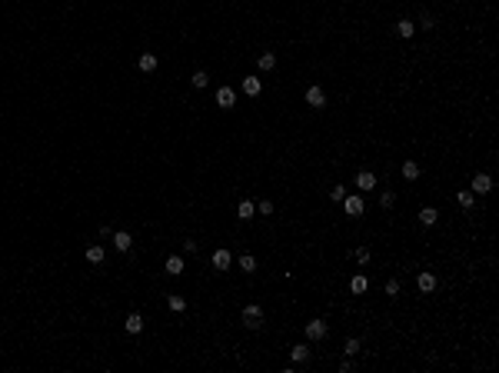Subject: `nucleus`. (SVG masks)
<instances>
[{"instance_id": "1", "label": "nucleus", "mask_w": 499, "mask_h": 373, "mask_svg": "<svg viewBox=\"0 0 499 373\" xmlns=\"http://www.w3.org/2000/svg\"><path fill=\"white\" fill-rule=\"evenodd\" d=\"M240 320H243V327L259 330V327H263V320H266V313H263V307H259V303H250V307H243Z\"/></svg>"}, {"instance_id": "2", "label": "nucleus", "mask_w": 499, "mask_h": 373, "mask_svg": "<svg viewBox=\"0 0 499 373\" xmlns=\"http://www.w3.org/2000/svg\"><path fill=\"white\" fill-rule=\"evenodd\" d=\"M469 190H473L476 197H486V193L493 190V177H489V173H476L473 184H469Z\"/></svg>"}, {"instance_id": "3", "label": "nucleus", "mask_w": 499, "mask_h": 373, "mask_svg": "<svg viewBox=\"0 0 499 373\" xmlns=\"http://www.w3.org/2000/svg\"><path fill=\"white\" fill-rule=\"evenodd\" d=\"M343 207H346V213H350L353 220H356V217H363V210H366L363 197H356V193H346V197H343Z\"/></svg>"}, {"instance_id": "4", "label": "nucleus", "mask_w": 499, "mask_h": 373, "mask_svg": "<svg viewBox=\"0 0 499 373\" xmlns=\"http://www.w3.org/2000/svg\"><path fill=\"white\" fill-rule=\"evenodd\" d=\"M373 186H376V173H373V170H359V173H356V190H359V193H370Z\"/></svg>"}, {"instance_id": "5", "label": "nucleus", "mask_w": 499, "mask_h": 373, "mask_svg": "<svg viewBox=\"0 0 499 373\" xmlns=\"http://www.w3.org/2000/svg\"><path fill=\"white\" fill-rule=\"evenodd\" d=\"M326 333H330L326 320H310V323H306V336H310V340H326Z\"/></svg>"}, {"instance_id": "6", "label": "nucleus", "mask_w": 499, "mask_h": 373, "mask_svg": "<svg viewBox=\"0 0 499 373\" xmlns=\"http://www.w3.org/2000/svg\"><path fill=\"white\" fill-rule=\"evenodd\" d=\"M233 104H237V90H233V87H220V90H217V107H220V110H230Z\"/></svg>"}, {"instance_id": "7", "label": "nucleus", "mask_w": 499, "mask_h": 373, "mask_svg": "<svg viewBox=\"0 0 499 373\" xmlns=\"http://www.w3.org/2000/svg\"><path fill=\"white\" fill-rule=\"evenodd\" d=\"M110 240H113V247H117L120 253H130V250H133V233H127V230H117Z\"/></svg>"}, {"instance_id": "8", "label": "nucleus", "mask_w": 499, "mask_h": 373, "mask_svg": "<svg viewBox=\"0 0 499 373\" xmlns=\"http://www.w3.org/2000/svg\"><path fill=\"white\" fill-rule=\"evenodd\" d=\"M306 104L316 107V110L326 107V93H323V87H316V83H313V87H306Z\"/></svg>"}, {"instance_id": "9", "label": "nucleus", "mask_w": 499, "mask_h": 373, "mask_svg": "<svg viewBox=\"0 0 499 373\" xmlns=\"http://www.w3.org/2000/svg\"><path fill=\"white\" fill-rule=\"evenodd\" d=\"M230 263H233V253H230V250H223V247L213 250V270L223 273V270H230Z\"/></svg>"}, {"instance_id": "10", "label": "nucleus", "mask_w": 499, "mask_h": 373, "mask_svg": "<svg viewBox=\"0 0 499 373\" xmlns=\"http://www.w3.org/2000/svg\"><path fill=\"white\" fill-rule=\"evenodd\" d=\"M163 267H166V273H170V277H180V273L186 270V260L173 253V257H166V263H163Z\"/></svg>"}, {"instance_id": "11", "label": "nucleus", "mask_w": 499, "mask_h": 373, "mask_svg": "<svg viewBox=\"0 0 499 373\" xmlns=\"http://www.w3.org/2000/svg\"><path fill=\"white\" fill-rule=\"evenodd\" d=\"M259 90H263V80L259 77H243V93L246 97H259Z\"/></svg>"}, {"instance_id": "12", "label": "nucleus", "mask_w": 499, "mask_h": 373, "mask_svg": "<svg viewBox=\"0 0 499 373\" xmlns=\"http://www.w3.org/2000/svg\"><path fill=\"white\" fill-rule=\"evenodd\" d=\"M416 287H419L423 293H433V290H436V277H433L429 270H423V273L416 277Z\"/></svg>"}, {"instance_id": "13", "label": "nucleus", "mask_w": 499, "mask_h": 373, "mask_svg": "<svg viewBox=\"0 0 499 373\" xmlns=\"http://www.w3.org/2000/svg\"><path fill=\"white\" fill-rule=\"evenodd\" d=\"M157 67H160V57H157V54H143V57H140V70H143V74H153Z\"/></svg>"}, {"instance_id": "14", "label": "nucleus", "mask_w": 499, "mask_h": 373, "mask_svg": "<svg viewBox=\"0 0 499 373\" xmlns=\"http://www.w3.org/2000/svg\"><path fill=\"white\" fill-rule=\"evenodd\" d=\"M290 360H293V363H306V360H310V347H306V343H296L293 350H290Z\"/></svg>"}, {"instance_id": "15", "label": "nucleus", "mask_w": 499, "mask_h": 373, "mask_svg": "<svg viewBox=\"0 0 499 373\" xmlns=\"http://www.w3.org/2000/svg\"><path fill=\"white\" fill-rule=\"evenodd\" d=\"M436 217H439L436 207H423V210H419V224H423V227H433V224H436Z\"/></svg>"}, {"instance_id": "16", "label": "nucleus", "mask_w": 499, "mask_h": 373, "mask_svg": "<svg viewBox=\"0 0 499 373\" xmlns=\"http://www.w3.org/2000/svg\"><path fill=\"white\" fill-rule=\"evenodd\" d=\"M123 327H127V333H133V336H137L140 330H143V317H140V313H130Z\"/></svg>"}, {"instance_id": "17", "label": "nucleus", "mask_w": 499, "mask_h": 373, "mask_svg": "<svg viewBox=\"0 0 499 373\" xmlns=\"http://www.w3.org/2000/svg\"><path fill=\"white\" fill-rule=\"evenodd\" d=\"M396 34H399L403 40L413 37V34H416V23H413V20H399V23H396Z\"/></svg>"}, {"instance_id": "18", "label": "nucleus", "mask_w": 499, "mask_h": 373, "mask_svg": "<svg viewBox=\"0 0 499 373\" xmlns=\"http://www.w3.org/2000/svg\"><path fill=\"white\" fill-rule=\"evenodd\" d=\"M403 177H406V180H416V177H419V164H416V160H403Z\"/></svg>"}, {"instance_id": "19", "label": "nucleus", "mask_w": 499, "mask_h": 373, "mask_svg": "<svg viewBox=\"0 0 499 373\" xmlns=\"http://www.w3.org/2000/svg\"><path fill=\"white\" fill-rule=\"evenodd\" d=\"M257 67L259 70H273V67H277V54H259Z\"/></svg>"}, {"instance_id": "20", "label": "nucleus", "mask_w": 499, "mask_h": 373, "mask_svg": "<svg viewBox=\"0 0 499 373\" xmlns=\"http://www.w3.org/2000/svg\"><path fill=\"white\" fill-rule=\"evenodd\" d=\"M366 287H370V283H366V277H363V273H356V277L350 280V290H353V293H366Z\"/></svg>"}, {"instance_id": "21", "label": "nucleus", "mask_w": 499, "mask_h": 373, "mask_svg": "<svg viewBox=\"0 0 499 373\" xmlns=\"http://www.w3.org/2000/svg\"><path fill=\"white\" fill-rule=\"evenodd\" d=\"M190 83H193V87H197V90H203V87H210V74H206V70H197V74H193V80H190Z\"/></svg>"}, {"instance_id": "22", "label": "nucleus", "mask_w": 499, "mask_h": 373, "mask_svg": "<svg viewBox=\"0 0 499 373\" xmlns=\"http://www.w3.org/2000/svg\"><path fill=\"white\" fill-rule=\"evenodd\" d=\"M237 213H240V220H250V217H257V207L250 204V200H240V210Z\"/></svg>"}, {"instance_id": "23", "label": "nucleus", "mask_w": 499, "mask_h": 373, "mask_svg": "<svg viewBox=\"0 0 499 373\" xmlns=\"http://www.w3.org/2000/svg\"><path fill=\"white\" fill-rule=\"evenodd\" d=\"M456 200H459L462 210H469V207H473V200H476V193H473V190H459V197H456Z\"/></svg>"}, {"instance_id": "24", "label": "nucleus", "mask_w": 499, "mask_h": 373, "mask_svg": "<svg viewBox=\"0 0 499 373\" xmlns=\"http://www.w3.org/2000/svg\"><path fill=\"white\" fill-rule=\"evenodd\" d=\"M103 257H107L103 247H87V260L90 263H103Z\"/></svg>"}, {"instance_id": "25", "label": "nucleus", "mask_w": 499, "mask_h": 373, "mask_svg": "<svg viewBox=\"0 0 499 373\" xmlns=\"http://www.w3.org/2000/svg\"><path fill=\"white\" fill-rule=\"evenodd\" d=\"M240 270H243V273H253V270H257V257L243 253V257H240Z\"/></svg>"}, {"instance_id": "26", "label": "nucleus", "mask_w": 499, "mask_h": 373, "mask_svg": "<svg viewBox=\"0 0 499 373\" xmlns=\"http://www.w3.org/2000/svg\"><path fill=\"white\" fill-rule=\"evenodd\" d=\"M166 303H170V310H177V313H183V310H186V300L180 297V293H173V297L166 300Z\"/></svg>"}, {"instance_id": "27", "label": "nucleus", "mask_w": 499, "mask_h": 373, "mask_svg": "<svg viewBox=\"0 0 499 373\" xmlns=\"http://www.w3.org/2000/svg\"><path fill=\"white\" fill-rule=\"evenodd\" d=\"M393 204H396V193H393V190H386V193L379 197V207H383V210H393Z\"/></svg>"}, {"instance_id": "28", "label": "nucleus", "mask_w": 499, "mask_h": 373, "mask_svg": "<svg viewBox=\"0 0 499 373\" xmlns=\"http://www.w3.org/2000/svg\"><path fill=\"white\" fill-rule=\"evenodd\" d=\"M330 197L336 200V204H343V197H346V186H343V184H336V186L330 190Z\"/></svg>"}, {"instance_id": "29", "label": "nucleus", "mask_w": 499, "mask_h": 373, "mask_svg": "<svg viewBox=\"0 0 499 373\" xmlns=\"http://www.w3.org/2000/svg\"><path fill=\"white\" fill-rule=\"evenodd\" d=\"M370 257H373V253H370V247H359V250H356V260L363 263V267L370 263Z\"/></svg>"}, {"instance_id": "30", "label": "nucleus", "mask_w": 499, "mask_h": 373, "mask_svg": "<svg viewBox=\"0 0 499 373\" xmlns=\"http://www.w3.org/2000/svg\"><path fill=\"white\" fill-rule=\"evenodd\" d=\"M386 297H399V280H386Z\"/></svg>"}, {"instance_id": "31", "label": "nucleus", "mask_w": 499, "mask_h": 373, "mask_svg": "<svg viewBox=\"0 0 499 373\" xmlns=\"http://www.w3.org/2000/svg\"><path fill=\"white\" fill-rule=\"evenodd\" d=\"M359 347H363L359 340H346V347H343V350H346V356H353V353H359Z\"/></svg>"}, {"instance_id": "32", "label": "nucleus", "mask_w": 499, "mask_h": 373, "mask_svg": "<svg viewBox=\"0 0 499 373\" xmlns=\"http://www.w3.org/2000/svg\"><path fill=\"white\" fill-rule=\"evenodd\" d=\"M419 27H423V30H433V27H436V17L423 14V17H419Z\"/></svg>"}, {"instance_id": "33", "label": "nucleus", "mask_w": 499, "mask_h": 373, "mask_svg": "<svg viewBox=\"0 0 499 373\" xmlns=\"http://www.w3.org/2000/svg\"><path fill=\"white\" fill-rule=\"evenodd\" d=\"M257 213H263V217H270V213H273V204H270V200H263V204L257 207Z\"/></svg>"}]
</instances>
